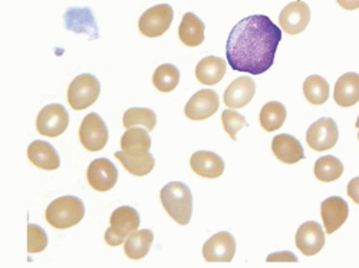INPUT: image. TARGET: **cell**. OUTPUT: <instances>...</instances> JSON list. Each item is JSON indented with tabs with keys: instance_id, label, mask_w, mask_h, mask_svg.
<instances>
[{
	"instance_id": "obj_1",
	"label": "cell",
	"mask_w": 359,
	"mask_h": 268,
	"mask_svg": "<svg viewBox=\"0 0 359 268\" xmlns=\"http://www.w3.org/2000/svg\"><path fill=\"white\" fill-rule=\"evenodd\" d=\"M280 41L282 29L271 17L252 15L231 29L226 59L233 71L262 75L272 68Z\"/></svg>"
},
{
	"instance_id": "obj_2",
	"label": "cell",
	"mask_w": 359,
	"mask_h": 268,
	"mask_svg": "<svg viewBox=\"0 0 359 268\" xmlns=\"http://www.w3.org/2000/svg\"><path fill=\"white\" fill-rule=\"evenodd\" d=\"M161 204L167 214L180 225H187L193 216V194L189 185L172 181L160 192Z\"/></svg>"
},
{
	"instance_id": "obj_3",
	"label": "cell",
	"mask_w": 359,
	"mask_h": 268,
	"mask_svg": "<svg viewBox=\"0 0 359 268\" xmlns=\"http://www.w3.org/2000/svg\"><path fill=\"white\" fill-rule=\"evenodd\" d=\"M85 205L81 198L65 195L52 201L46 208V221L56 230H67L83 220Z\"/></svg>"
},
{
	"instance_id": "obj_4",
	"label": "cell",
	"mask_w": 359,
	"mask_h": 268,
	"mask_svg": "<svg viewBox=\"0 0 359 268\" xmlns=\"http://www.w3.org/2000/svg\"><path fill=\"white\" fill-rule=\"evenodd\" d=\"M109 228L105 232V243L111 247H118L126 243L127 238L138 230L140 214L133 206H119L112 213Z\"/></svg>"
},
{
	"instance_id": "obj_5",
	"label": "cell",
	"mask_w": 359,
	"mask_h": 268,
	"mask_svg": "<svg viewBox=\"0 0 359 268\" xmlns=\"http://www.w3.org/2000/svg\"><path fill=\"white\" fill-rule=\"evenodd\" d=\"M101 94V83L91 73L76 76L68 87V102L72 109L82 111L97 102Z\"/></svg>"
},
{
	"instance_id": "obj_6",
	"label": "cell",
	"mask_w": 359,
	"mask_h": 268,
	"mask_svg": "<svg viewBox=\"0 0 359 268\" xmlns=\"http://www.w3.org/2000/svg\"><path fill=\"white\" fill-rule=\"evenodd\" d=\"M172 19H174L172 8L167 3H161V5L149 8L141 15L138 20V29L140 32L147 38H158L168 31L172 23Z\"/></svg>"
},
{
	"instance_id": "obj_7",
	"label": "cell",
	"mask_w": 359,
	"mask_h": 268,
	"mask_svg": "<svg viewBox=\"0 0 359 268\" xmlns=\"http://www.w3.org/2000/svg\"><path fill=\"white\" fill-rule=\"evenodd\" d=\"M108 139L109 134L104 119L95 112L88 113L79 128V141L82 146L89 153H98L104 150Z\"/></svg>"
},
{
	"instance_id": "obj_8",
	"label": "cell",
	"mask_w": 359,
	"mask_h": 268,
	"mask_svg": "<svg viewBox=\"0 0 359 268\" xmlns=\"http://www.w3.org/2000/svg\"><path fill=\"white\" fill-rule=\"evenodd\" d=\"M69 124V115L64 105L52 104L42 108L36 118V129L41 135L56 138L64 134Z\"/></svg>"
},
{
	"instance_id": "obj_9",
	"label": "cell",
	"mask_w": 359,
	"mask_h": 268,
	"mask_svg": "<svg viewBox=\"0 0 359 268\" xmlns=\"http://www.w3.org/2000/svg\"><path fill=\"white\" fill-rule=\"evenodd\" d=\"M339 139V129L332 118H320L306 132V142L316 153L332 150Z\"/></svg>"
},
{
	"instance_id": "obj_10",
	"label": "cell",
	"mask_w": 359,
	"mask_h": 268,
	"mask_svg": "<svg viewBox=\"0 0 359 268\" xmlns=\"http://www.w3.org/2000/svg\"><path fill=\"white\" fill-rule=\"evenodd\" d=\"M220 98L213 89H201L194 94L184 108V113L191 121H204L219 111Z\"/></svg>"
},
{
	"instance_id": "obj_11",
	"label": "cell",
	"mask_w": 359,
	"mask_h": 268,
	"mask_svg": "<svg viewBox=\"0 0 359 268\" xmlns=\"http://www.w3.org/2000/svg\"><path fill=\"white\" fill-rule=\"evenodd\" d=\"M88 184L95 191L107 192L116 185L118 169L107 158H98L93 161L86 171Z\"/></svg>"
},
{
	"instance_id": "obj_12",
	"label": "cell",
	"mask_w": 359,
	"mask_h": 268,
	"mask_svg": "<svg viewBox=\"0 0 359 268\" xmlns=\"http://www.w3.org/2000/svg\"><path fill=\"white\" fill-rule=\"evenodd\" d=\"M236 254V240L229 231L208 238L203 247V257L208 262H230Z\"/></svg>"
},
{
	"instance_id": "obj_13",
	"label": "cell",
	"mask_w": 359,
	"mask_h": 268,
	"mask_svg": "<svg viewBox=\"0 0 359 268\" xmlns=\"http://www.w3.org/2000/svg\"><path fill=\"white\" fill-rule=\"evenodd\" d=\"M311 20V8L302 0L289 3L279 15V24L282 31L289 35L302 34Z\"/></svg>"
},
{
	"instance_id": "obj_14",
	"label": "cell",
	"mask_w": 359,
	"mask_h": 268,
	"mask_svg": "<svg viewBox=\"0 0 359 268\" xmlns=\"http://www.w3.org/2000/svg\"><path fill=\"white\" fill-rule=\"evenodd\" d=\"M64 22L69 32L86 35L91 41L100 38L95 16L89 8H69L64 15Z\"/></svg>"
},
{
	"instance_id": "obj_15",
	"label": "cell",
	"mask_w": 359,
	"mask_h": 268,
	"mask_svg": "<svg viewBox=\"0 0 359 268\" xmlns=\"http://www.w3.org/2000/svg\"><path fill=\"white\" fill-rule=\"evenodd\" d=\"M320 216L326 234H334L348 220V202L341 197H329L320 204Z\"/></svg>"
},
{
	"instance_id": "obj_16",
	"label": "cell",
	"mask_w": 359,
	"mask_h": 268,
	"mask_svg": "<svg viewBox=\"0 0 359 268\" xmlns=\"http://www.w3.org/2000/svg\"><path fill=\"white\" fill-rule=\"evenodd\" d=\"M325 243V231L316 221L302 224L296 232V247L308 257L318 254L323 248Z\"/></svg>"
},
{
	"instance_id": "obj_17",
	"label": "cell",
	"mask_w": 359,
	"mask_h": 268,
	"mask_svg": "<svg viewBox=\"0 0 359 268\" xmlns=\"http://www.w3.org/2000/svg\"><path fill=\"white\" fill-rule=\"evenodd\" d=\"M256 94V83L249 76L237 78L224 92V104L230 109H241L250 104Z\"/></svg>"
},
{
	"instance_id": "obj_18",
	"label": "cell",
	"mask_w": 359,
	"mask_h": 268,
	"mask_svg": "<svg viewBox=\"0 0 359 268\" xmlns=\"http://www.w3.org/2000/svg\"><path fill=\"white\" fill-rule=\"evenodd\" d=\"M190 167L197 175L203 178H210V180L222 176V174L224 172L223 158L212 151L194 153L190 160Z\"/></svg>"
},
{
	"instance_id": "obj_19",
	"label": "cell",
	"mask_w": 359,
	"mask_h": 268,
	"mask_svg": "<svg viewBox=\"0 0 359 268\" xmlns=\"http://www.w3.org/2000/svg\"><path fill=\"white\" fill-rule=\"evenodd\" d=\"M27 157L35 167L45 171H53L61 167L57 151L46 141H34L27 148Z\"/></svg>"
},
{
	"instance_id": "obj_20",
	"label": "cell",
	"mask_w": 359,
	"mask_h": 268,
	"mask_svg": "<svg viewBox=\"0 0 359 268\" xmlns=\"http://www.w3.org/2000/svg\"><path fill=\"white\" fill-rule=\"evenodd\" d=\"M272 151L275 157L285 164H296L305 160L304 146L292 135L282 134L273 138L272 141Z\"/></svg>"
},
{
	"instance_id": "obj_21",
	"label": "cell",
	"mask_w": 359,
	"mask_h": 268,
	"mask_svg": "<svg viewBox=\"0 0 359 268\" xmlns=\"http://www.w3.org/2000/svg\"><path fill=\"white\" fill-rule=\"evenodd\" d=\"M334 99L335 104L342 108L359 102V75L356 72H348L337 80Z\"/></svg>"
},
{
	"instance_id": "obj_22",
	"label": "cell",
	"mask_w": 359,
	"mask_h": 268,
	"mask_svg": "<svg viewBox=\"0 0 359 268\" xmlns=\"http://www.w3.org/2000/svg\"><path fill=\"white\" fill-rule=\"evenodd\" d=\"M226 61L217 56H207L197 64L196 78L203 85H217L226 75Z\"/></svg>"
},
{
	"instance_id": "obj_23",
	"label": "cell",
	"mask_w": 359,
	"mask_h": 268,
	"mask_svg": "<svg viewBox=\"0 0 359 268\" xmlns=\"http://www.w3.org/2000/svg\"><path fill=\"white\" fill-rule=\"evenodd\" d=\"M205 24L194 13L187 12L178 27V36L186 46L196 48L204 42Z\"/></svg>"
},
{
	"instance_id": "obj_24",
	"label": "cell",
	"mask_w": 359,
	"mask_h": 268,
	"mask_svg": "<svg viewBox=\"0 0 359 268\" xmlns=\"http://www.w3.org/2000/svg\"><path fill=\"white\" fill-rule=\"evenodd\" d=\"M149 131L142 128H130L121 138V150L128 155H144L151 150Z\"/></svg>"
},
{
	"instance_id": "obj_25",
	"label": "cell",
	"mask_w": 359,
	"mask_h": 268,
	"mask_svg": "<svg viewBox=\"0 0 359 268\" xmlns=\"http://www.w3.org/2000/svg\"><path fill=\"white\" fill-rule=\"evenodd\" d=\"M153 243H154V234L151 230H140V231L137 230L126 240L124 251L128 258L141 260L148 254Z\"/></svg>"
},
{
	"instance_id": "obj_26",
	"label": "cell",
	"mask_w": 359,
	"mask_h": 268,
	"mask_svg": "<svg viewBox=\"0 0 359 268\" xmlns=\"http://www.w3.org/2000/svg\"><path fill=\"white\" fill-rule=\"evenodd\" d=\"M115 158L121 161L124 168L135 176H144L149 174L156 165V160L149 153L144 155H128L124 151H116Z\"/></svg>"
},
{
	"instance_id": "obj_27",
	"label": "cell",
	"mask_w": 359,
	"mask_h": 268,
	"mask_svg": "<svg viewBox=\"0 0 359 268\" xmlns=\"http://www.w3.org/2000/svg\"><path fill=\"white\" fill-rule=\"evenodd\" d=\"M286 121V108L280 102H267L260 111V125L264 131L273 132L283 127Z\"/></svg>"
},
{
	"instance_id": "obj_28",
	"label": "cell",
	"mask_w": 359,
	"mask_h": 268,
	"mask_svg": "<svg viewBox=\"0 0 359 268\" xmlns=\"http://www.w3.org/2000/svg\"><path fill=\"white\" fill-rule=\"evenodd\" d=\"M313 172L319 181L332 183L344 174V164L334 155H325L315 162Z\"/></svg>"
},
{
	"instance_id": "obj_29",
	"label": "cell",
	"mask_w": 359,
	"mask_h": 268,
	"mask_svg": "<svg viewBox=\"0 0 359 268\" xmlns=\"http://www.w3.org/2000/svg\"><path fill=\"white\" fill-rule=\"evenodd\" d=\"M124 128L144 127L147 131H153L157 125V115L153 109L148 108H130L123 116Z\"/></svg>"
},
{
	"instance_id": "obj_30",
	"label": "cell",
	"mask_w": 359,
	"mask_h": 268,
	"mask_svg": "<svg viewBox=\"0 0 359 268\" xmlns=\"http://www.w3.org/2000/svg\"><path fill=\"white\" fill-rule=\"evenodd\" d=\"M304 94L309 104L322 105L329 98V83L319 75H311L304 82Z\"/></svg>"
},
{
	"instance_id": "obj_31",
	"label": "cell",
	"mask_w": 359,
	"mask_h": 268,
	"mask_svg": "<svg viewBox=\"0 0 359 268\" xmlns=\"http://www.w3.org/2000/svg\"><path fill=\"white\" fill-rule=\"evenodd\" d=\"M180 82V71L177 66L171 64H164L158 66L153 75V83L157 91L163 94H168L177 87Z\"/></svg>"
},
{
	"instance_id": "obj_32",
	"label": "cell",
	"mask_w": 359,
	"mask_h": 268,
	"mask_svg": "<svg viewBox=\"0 0 359 268\" xmlns=\"http://www.w3.org/2000/svg\"><path fill=\"white\" fill-rule=\"evenodd\" d=\"M48 235L45 230L36 224L27 225V253H42L48 247Z\"/></svg>"
},
{
	"instance_id": "obj_33",
	"label": "cell",
	"mask_w": 359,
	"mask_h": 268,
	"mask_svg": "<svg viewBox=\"0 0 359 268\" xmlns=\"http://www.w3.org/2000/svg\"><path fill=\"white\" fill-rule=\"evenodd\" d=\"M222 122L224 127V131L230 135L233 141H236L237 132L243 129L245 127H249V122L246 121V118L236 112L234 109H226L222 113Z\"/></svg>"
},
{
	"instance_id": "obj_34",
	"label": "cell",
	"mask_w": 359,
	"mask_h": 268,
	"mask_svg": "<svg viewBox=\"0 0 359 268\" xmlns=\"http://www.w3.org/2000/svg\"><path fill=\"white\" fill-rule=\"evenodd\" d=\"M269 262H275V261H280V262H297V258L293 253L290 251H280V253H273L267 257Z\"/></svg>"
},
{
	"instance_id": "obj_35",
	"label": "cell",
	"mask_w": 359,
	"mask_h": 268,
	"mask_svg": "<svg viewBox=\"0 0 359 268\" xmlns=\"http://www.w3.org/2000/svg\"><path fill=\"white\" fill-rule=\"evenodd\" d=\"M346 192H348V197H351V199L353 202L359 204V176H355L349 181Z\"/></svg>"
},
{
	"instance_id": "obj_36",
	"label": "cell",
	"mask_w": 359,
	"mask_h": 268,
	"mask_svg": "<svg viewBox=\"0 0 359 268\" xmlns=\"http://www.w3.org/2000/svg\"><path fill=\"white\" fill-rule=\"evenodd\" d=\"M338 5L346 10H355L359 8V0H337Z\"/></svg>"
},
{
	"instance_id": "obj_37",
	"label": "cell",
	"mask_w": 359,
	"mask_h": 268,
	"mask_svg": "<svg viewBox=\"0 0 359 268\" xmlns=\"http://www.w3.org/2000/svg\"><path fill=\"white\" fill-rule=\"evenodd\" d=\"M355 127L359 129V116H358V119H356V122H355Z\"/></svg>"
},
{
	"instance_id": "obj_38",
	"label": "cell",
	"mask_w": 359,
	"mask_h": 268,
	"mask_svg": "<svg viewBox=\"0 0 359 268\" xmlns=\"http://www.w3.org/2000/svg\"><path fill=\"white\" fill-rule=\"evenodd\" d=\"M358 139H359V132H358Z\"/></svg>"
}]
</instances>
